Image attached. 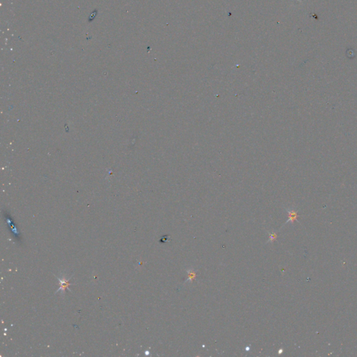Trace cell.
<instances>
[{
  "label": "cell",
  "instance_id": "obj_2",
  "mask_svg": "<svg viewBox=\"0 0 357 357\" xmlns=\"http://www.w3.org/2000/svg\"><path fill=\"white\" fill-rule=\"evenodd\" d=\"M188 277L186 279V281H193L195 278V273L193 270L190 269L188 271Z\"/></svg>",
  "mask_w": 357,
  "mask_h": 357
},
{
  "label": "cell",
  "instance_id": "obj_1",
  "mask_svg": "<svg viewBox=\"0 0 357 357\" xmlns=\"http://www.w3.org/2000/svg\"><path fill=\"white\" fill-rule=\"evenodd\" d=\"M59 280H60V287L56 292H60V291L64 292V291H66V289L69 290V287L71 285V284L69 283V280H70V279L59 278Z\"/></svg>",
  "mask_w": 357,
  "mask_h": 357
},
{
  "label": "cell",
  "instance_id": "obj_3",
  "mask_svg": "<svg viewBox=\"0 0 357 357\" xmlns=\"http://www.w3.org/2000/svg\"><path fill=\"white\" fill-rule=\"evenodd\" d=\"M275 237H276V234H275V233H271L269 241H273V240L275 238Z\"/></svg>",
  "mask_w": 357,
  "mask_h": 357
}]
</instances>
